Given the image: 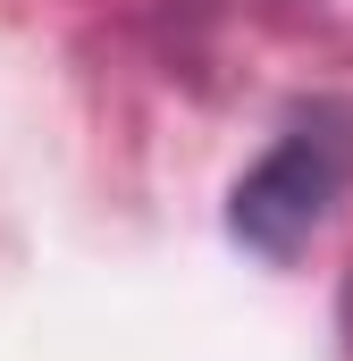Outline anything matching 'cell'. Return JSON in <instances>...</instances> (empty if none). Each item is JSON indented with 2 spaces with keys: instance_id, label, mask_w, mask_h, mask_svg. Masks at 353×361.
I'll list each match as a JSON object with an SVG mask.
<instances>
[{
  "instance_id": "1",
  "label": "cell",
  "mask_w": 353,
  "mask_h": 361,
  "mask_svg": "<svg viewBox=\"0 0 353 361\" xmlns=\"http://www.w3.org/2000/svg\"><path fill=\"white\" fill-rule=\"evenodd\" d=\"M345 177H353V118L345 109H311V118H294L261 160L236 177V193H227V235L244 252H261V261H294L328 227Z\"/></svg>"
}]
</instances>
